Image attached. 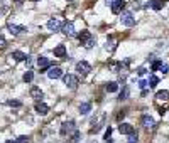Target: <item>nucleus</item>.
<instances>
[{
    "label": "nucleus",
    "instance_id": "nucleus-6",
    "mask_svg": "<svg viewBox=\"0 0 169 143\" xmlns=\"http://www.w3.org/2000/svg\"><path fill=\"white\" fill-rule=\"evenodd\" d=\"M125 5H127L125 0H115V2L112 3V12L115 14V15H117V14H122V10L125 9Z\"/></svg>",
    "mask_w": 169,
    "mask_h": 143
},
{
    "label": "nucleus",
    "instance_id": "nucleus-38",
    "mask_svg": "<svg viewBox=\"0 0 169 143\" xmlns=\"http://www.w3.org/2000/svg\"><path fill=\"white\" fill-rule=\"evenodd\" d=\"M5 143H17V142H15V140H7Z\"/></svg>",
    "mask_w": 169,
    "mask_h": 143
},
{
    "label": "nucleus",
    "instance_id": "nucleus-11",
    "mask_svg": "<svg viewBox=\"0 0 169 143\" xmlns=\"http://www.w3.org/2000/svg\"><path fill=\"white\" fill-rule=\"evenodd\" d=\"M61 27H63V25H61V20H59V19H51V20L47 22V29H49V30H54V32H56Z\"/></svg>",
    "mask_w": 169,
    "mask_h": 143
},
{
    "label": "nucleus",
    "instance_id": "nucleus-5",
    "mask_svg": "<svg viewBox=\"0 0 169 143\" xmlns=\"http://www.w3.org/2000/svg\"><path fill=\"white\" fill-rule=\"evenodd\" d=\"M71 131H76V126H75V121H64L61 125V135H69Z\"/></svg>",
    "mask_w": 169,
    "mask_h": 143
},
{
    "label": "nucleus",
    "instance_id": "nucleus-15",
    "mask_svg": "<svg viewBox=\"0 0 169 143\" xmlns=\"http://www.w3.org/2000/svg\"><path fill=\"white\" fill-rule=\"evenodd\" d=\"M31 96H32V98H34V99H42V96H44V94H42V91H41V88H37V86H34V88H31Z\"/></svg>",
    "mask_w": 169,
    "mask_h": 143
},
{
    "label": "nucleus",
    "instance_id": "nucleus-7",
    "mask_svg": "<svg viewBox=\"0 0 169 143\" xmlns=\"http://www.w3.org/2000/svg\"><path fill=\"white\" fill-rule=\"evenodd\" d=\"M140 121H142V126L146 130H154V126H156V121L152 120V116H149V115H144Z\"/></svg>",
    "mask_w": 169,
    "mask_h": 143
},
{
    "label": "nucleus",
    "instance_id": "nucleus-26",
    "mask_svg": "<svg viewBox=\"0 0 169 143\" xmlns=\"http://www.w3.org/2000/svg\"><path fill=\"white\" fill-rule=\"evenodd\" d=\"M79 136H81V135H79V131H78V130H76V131H73V136H71V142H73V143L79 142Z\"/></svg>",
    "mask_w": 169,
    "mask_h": 143
},
{
    "label": "nucleus",
    "instance_id": "nucleus-16",
    "mask_svg": "<svg viewBox=\"0 0 169 143\" xmlns=\"http://www.w3.org/2000/svg\"><path fill=\"white\" fill-rule=\"evenodd\" d=\"M156 99H157V101H168V99H169V91H166V89L157 91V94H156Z\"/></svg>",
    "mask_w": 169,
    "mask_h": 143
},
{
    "label": "nucleus",
    "instance_id": "nucleus-9",
    "mask_svg": "<svg viewBox=\"0 0 169 143\" xmlns=\"http://www.w3.org/2000/svg\"><path fill=\"white\" fill-rule=\"evenodd\" d=\"M64 74H63V69L61 68H51L49 72H47V77L49 79H59V77H63Z\"/></svg>",
    "mask_w": 169,
    "mask_h": 143
},
{
    "label": "nucleus",
    "instance_id": "nucleus-14",
    "mask_svg": "<svg viewBox=\"0 0 169 143\" xmlns=\"http://www.w3.org/2000/svg\"><path fill=\"white\" fill-rule=\"evenodd\" d=\"M162 5H164V0H150L146 7H152L154 10H161V9H162Z\"/></svg>",
    "mask_w": 169,
    "mask_h": 143
},
{
    "label": "nucleus",
    "instance_id": "nucleus-30",
    "mask_svg": "<svg viewBox=\"0 0 169 143\" xmlns=\"http://www.w3.org/2000/svg\"><path fill=\"white\" fill-rule=\"evenodd\" d=\"M15 142H17V143H27V142H29V138H27V136H19Z\"/></svg>",
    "mask_w": 169,
    "mask_h": 143
},
{
    "label": "nucleus",
    "instance_id": "nucleus-1",
    "mask_svg": "<svg viewBox=\"0 0 169 143\" xmlns=\"http://www.w3.org/2000/svg\"><path fill=\"white\" fill-rule=\"evenodd\" d=\"M78 39H79V42H81V46H85V47H93L95 44V37L88 32V30H81V34L78 36Z\"/></svg>",
    "mask_w": 169,
    "mask_h": 143
},
{
    "label": "nucleus",
    "instance_id": "nucleus-23",
    "mask_svg": "<svg viewBox=\"0 0 169 143\" xmlns=\"http://www.w3.org/2000/svg\"><path fill=\"white\" fill-rule=\"evenodd\" d=\"M32 79H34V72L32 71H27L24 74V81H25V83H31Z\"/></svg>",
    "mask_w": 169,
    "mask_h": 143
},
{
    "label": "nucleus",
    "instance_id": "nucleus-28",
    "mask_svg": "<svg viewBox=\"0 0 169 143\" xmlns=\"http://www.w3.org/2000/svg\"><path fill=\"white\" fill-rule=\"evenodd\" d=\"M105 49H107V51H110V49H113V39H112V37H110V39L107 40V46H105Z\"/></svg>",
    "mask_w": 169,
    "mask_h": 143
},
{
    "label": "nucleus",
    "instance_id": "nucleus-36",
    "mask_svg": "<svg viewBox=\"0 0 169 143\" xmlns=\"http://www.w3.org/2000/svg\"><path fill=\"white\" fill-rule=\"evenodd\" d=\"M134 7L139 9V7H140V0H134Z\"/></svg>",
    "mask_w": 169,
    "mask_h": 143
},
{
    "label": "nucleus",
    "instance_id": "nucleus-40",
    "mask_svg": "<svg viewBox=\"0 0 169 143\" xmlns=\"http://www.w3.org/2000/svg\"><path fill=\"white\" fill-rule=\"evenodd\" d=\"M107 143H113V142H112V138H107Z\"/></svg>",
    "mask_w": 169,
    "mask_h": 143
},
{
    "label": "nucleus",
    "instance_id": "nucleus-31",
    "mask_svg": "<svg viewBox=\"0 0 169 143\" xmlns=\"http://www.w3.org/2000/svg\"><path fill=\"white\" fill-rule=\"evenodd\" d=\"M125 118V113L124 111H118V115H117V121H122Z\"/></svg>",
    "mask_w": 169,
    "mask_h": 143
},
{
    "label": "nucleus",
    "instance_id": "nucleus-41",
    "mask_svg": "<svg viewBox=\"0 0 169 143\" xmlns=\"http://www.w3.org/2000/svg\"><path fill=\"white\" fill-rule=\"evenodd\" d=\"M32 2H37V0H32Z\"/></svg>",
    "mask_w": 169,
    "mask_h": 143
},
{
    "label": "nucleus",
    "instance_id": "nucleus-24",
    "mask_svg": "<svg viewBox=\"0 0 169 143\" xmlns=\"http://www.w3.org/2000/svg\"><path fill=\"white\" fill-rule=\"evenodd\" d=\"M157 83H159V77H156V76H150V79H149V88H154Z\"/></svg>",
    "mask_w": 169,
    "mask_h": 143
},
{
    "label": "nucleus",
    "instance_id": "nucleus-25",
    "mask_svg": "<svg viewBox=\"0 0 169 143\" xmlns=\"http://www.w3.org/2000/svg\"><path fill=\"white\" fill-rule=\"evenodd\" d=\"M162 68V61L159 59V61H154V64H152V71H157V69H161Z\"/></svg>",
    "mask_w": 169,
    "mask_h": 143
},
{
    "label": "nucleus",
    "instance_id": "nucleus-19",
    "mask_svg": "<svg viewBox=\"0 0 169 143\" xmlns=\"http://www.w3.org/2000/svg\"><path fill=\"white\" fill-rule=\"evenodd\" d=\"M53 52H54L56 57H64V56H66V47H64V46H57V47H54Z\"/></svg>",
    "mask_w": 169,
    "mask_h": 143
},
{
    "label": "nucleus",
    "instance_id": "nucleus-17",
    "mask_svg": "<svg viewBox=\"0 0 169 143\" xmlns=\"http://www.w3.org/2000/svg\"><path fill=\"white\" fill-rule=\"evenodd\" d=\"M36 111H37L39 115H47L49 106H47L46 103H37V105H36Z\"/></svg>",
    "mask_w": 169,
    "mask_h": 143
},
{
    "label": "nucleus",
    "instance_id": "nucleus-3",
    "mask_svg": "<svg viewBox=\"0 0 169 143\" xmlns=\"http://www.w3.org/2000/svg\"><path fill=\"white\" fill-rule=\"evenodd\" d=\"M63 81H64V84H66L68 88H71V89H75L76 86H78V77L73 76V74H64V76H63Z\"/></svg>",
    "mask_w": 169,
    "mask_h": 143
},
{
    "label": "nucleus",
    "instance_id": "nucleus-22",
    "mask_svg": "<svg viewBox=\"0 0 169 143\" xmlns=\"http://www.w3.org/2000/svg\"><path fill=\"white\" fill-rule=\"evenodd\" d=\"M127 96H129V88H127V86H124L122 91H120V94H118V99H125Z\"/></svg>",
    "mask_w": 169,
    "mask_h": 143
},
{
    "label": "nucleus",
    "instance_id": "nucleus-29",
    "mask_svg": "<svg viewBox=\"0 0 169 143\" xmlns=\"http://www.w3.org/2000/svg\"><path fill=\"white\" fill-rule=\"evenodd\" d=\"M147 86H149V83H147V81H144V79H142V81H139V88H142V89H146Z\"/></svg>",
    "mask_w": 169,
    "mask_h": 143
},
{
    "label": "nucleus",
    "instance_id": "nucleus-18",
    "mask_svg": "<svg viewBox=\"0 0 169 143\" xmlns=\"http://www.w3.org/2000/svg\"><path fill=\"white\" fill-rule=\"evenodd\" d=\"M90 111H92V103L86 101V103H81V105H79V113H81V115H88Z\"/></svg>",
    "mask_w": 169,
    "mask_h": 143
},
{
    "label": "nucleus",
    "instance_id": "nucleus-2",
    "mask_svg": "<svg viewBox=\"0 0 169 143\" xmlns=\"http://www.w3.org/2000/svg\"><path fill=\"white\" fill-rule=\"evenodd\" d=\"M120 22L125 27H134L135 25V19H134V15H132L130 12H122L120 14Z\"/></svg>",
    "mask_w": 169,
    "mask_h": 143
},
{
    "label": "nucleus",
    "instance_id": "nucleus-13",
    "mask_svg": "<svg viewBox=\"0 0 169 143\" xmlns=\"http://www.w3.org/2000/svg\"><path fill=\"white\" fill-rule=\"evenodd\" d=\"M118 131H120L122 135H130V133H134V126L129 125V123H120Z\"/></svg>",
    "mask_w": 169,
    "mask_h": 143
},
{
    "label": "nucleus",
    "instance_id": "nucleus-39",
    "mask_svg": "<svg viewBox=\"0 0 169 143\" xmlns=\"http://www.w3.org/2000/svg\"><path fill=\"white\" fill-rule=\"evenodd\" d=\"M113 2H115V0H107V3H108V5H112Z\"/></svg>",
    "mask_w": 169,
    "mask_h": 143
},
{
    "label": "nucleus",
    "instance_id": "nucleus-10",
    "mask_svg": "<svg viewBox=\"0 0 169 143\" xmlns=\"http://www.w3.org/2000/svg\"><path fill=\"white\" fill-rule=\"evenodd\" d=\"M37 66L41 68V71H44V69H47V68H51L53 66V62L49 61V59H46V57H37Z\"/></svg>",
    "mask_w": 169,
    "mask_h": 143
},
{
    "label": "nucleus",
    "instance_id": "nucleus-34",
    "mask_svg": "<svg viewBox=\"0 0 169 143\" xmlns=\"http://www.w3.org/2000/svg\"><path fill=\"white\" fill-rule=\"evenodd\" d=\"M110 135H112V128L108 126V130H107V133H105V140H107V138H110Z\"/></svg>",
    "mask_w": 169,
    "mask_h": 143
},
{
    "label": "nucleus",
    "instance_id": "nucleus-37",
    "mask_svg": "<svg viewBox=\"0 0 169 143\" xmlns=\"http://www.w3.org/2000/svg\"><path fill=\"white\" fill-rule=\"evenodd\" d=\"M3 46H5V39L0 36V47H3Z\"/></svg>",
    "mask_w": 169,
    "mask_h": 143
},
{
    "label": "nucleus",
    "instance_id": "nucleus-32",
    "mask_svg": "<svg viewBox=\"0 0 169 143\" xmlns=\"http://www.w3.org/2000/svg\"><path fill=\"white\" fill-rule=\"evenodd\" d=\"M137 74H139V76H144V74H146V68H139V69H137Z\"/></svg>",
    "mask_w": 169,
    "mask_h": 143
},
{
    "label": "nucleus",
    "instance_id": "nucleus-21",
    "mask_svg": "<svg viewBox=\"0 0 169 143\" xmlns=\"http://www.w3.org/2000/svg\"><path fill=\"white\" fill-rule=\"evenodd\" d=\"M105 89L108 91V93H117V91H118V84H117L115 81H112V83H107Z\"/></svg>",
    "mask_w": 169,
    "mask_h": 143
},
{
    "label": "nucleus",
    "instance_id": "nucleus-8",
    "mask_svg": "<svg viewBox=\"0 0 169 143\" xmlns=\"http://www.w3.org/2000/svg\"><path fill=\"white\" fill-rule=\"evenodd\" d=\"M76 71L81 72V74H88V72L92 71V66H90L86 61H79V62L76 64Z\"/></svg>",
    "mask_w": 169,
    "mask_h": 143
},
{
    "label": "nucleus",
    "instance_id": "nucleus-4",
    "mask_svg": "<svg viewBox=\"0 0 169 143\" xmlns=\"http://www.w3.org/2000/svg\"><path fill=\"white\" fill-rule=\"evenodd\" d=\"M61 30H63V34H64V36H68V37H73L76 34L75 24H73V22H64V24H63V27H61Z\"/></svg>",
    "mask_w": 169,
    "mask_h": 143
},
{
    "label": "nucleus",
    "instance_id": "nucleus-27",
    "mask_svg": "<svg viewBox=\"0 0 169 143\" xmlns=\"http://www.w3.org/2000/svg\"><path fill=\"white\" fill-rule=\"evenodd\" d=\"M137 138H139L137 133H130L129 135V143H137Z\"/></svg>",
    "mask_w": 169,
    "mask_h": 143
},
{
    "label": "nucleus",
    "instance_id": "nucleus-35",
    "mask_svg": "<svg viewBox=\"0 0 169 143\" xmlns=\"http://www.w3.org/2000/svg\"><path fill=\"white\" fill-rule=\"evenodd\" d=\"M159 71H161V72H168V71H169V66H166V64H162V68H161Z\"/></svg>",
    "mask_w": 169,
    "mask_h": 143
},
{
    "label": "nucleus",
    "instance_id": "nucleus-20",
    "mask_svg": "<svg viewBox=\"0 0 169 143\" xmlns=\"http://www.w3.org/2000/svg\"><path fill=\"white\" fill-rule=\"evenodd\" d=\"M25 57H27V56H25L24 52H20V51H14V52H12V59H14V61H17V62L25 61Z\"/></svg>",
    "mask_w": 169,
    "mask_h": 143
},
{
    "label": "nucleus",
    "instance_id": "nucleus-33",
    "mask_svg": "<svg viewBox=\"0 0 169 143\" xmlns=\"http://www.w3.org/2000/svg\"><path fill=\"white\" fill-rule=\"evenodd\" d=\"M9 106H20V101H9Z\"/></svg>",
    "mask_w": 169,
    "mask_h": 143
},
{
    "label": "nucleus",
    "instance_id": "nucleus-12",
    "mask_svg": "<svg viewBox=\"0 0 169 143\" xmlns=\"http://www.w3.org/2000/svg\"><path fill=\"white\" fill-rule=\"evenodd\" d=\"M7 27H9V30H10L12 34L25 32V27H24V25H15V24H12V22H9V24H7Z\"/></svg>",
    "mask_w": 169,
    "mask_h": 143
}]
</instances>
